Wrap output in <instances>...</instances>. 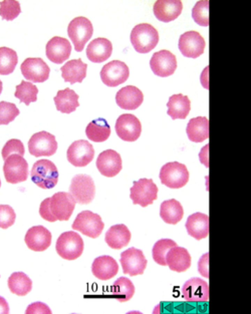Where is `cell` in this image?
Returning <instances> with one entry per match:
<instances>
[{"mask_svg": "<svg viewBox=\"0 0 251 314\" xmlns=\"http://www.w3.org/2000/svg\"><path fill=\"white\" fill-rule=\"evenodd\" d=\"M16 213L13 209L8 205H0V228L6 229L14 224Z\"/></svg>", "mask_w": 251, "mask_h": 314, "instance_id": "f6af8a7d", "label": "cell"}, {"mask_svg": "<svg viewBox=\"0 0 251 314\" xmlns=\"http://www.w3.org/2000/svg\"><path fill=\"white\" fill-rule=\"evenodd\" d=\"M79 96L75 91L67 87L58 91L53 100L57 110L61 113L69 114L76 110L79 106Z\"/></svg>", "mask_w": 251, "mask_h": 314, "instance_id": "d6a6232c", "label": "cell"}, {"mask_svg": "<svg viewBox=\"0 0 251 314\" xmlns=\"http://www.w3.org/2000/svg\"><path fill=\"white\" fill-rule=\"evenodd\" d=\"M198 271L203 277L209 278V253L201 257L198 262Z\"/></svg>", "mask_w": 251, "mask_h": 314, "instance_id": "7dc6e473", "label": "cell"}, {"mask_svg": "<svg viewBox=\"0 0 251 314\" xmlns=\"http://www.w3.org/2000/svg\"><path fill=\"white\" fill-rule=\"evenodd\" d=\"M120 262L123 273L130 276L142 274L148 262L142 251L134 247L121 253Z\"/></svg>", "mask_w": 251, "mask_h": 314, "instance_id": "9a60e30c", "label": "cell"}, {"mask_svg": "<svg viewBox=\"0 0 251 314\" xmlns=\"http://www.w3.org/2000/svg\"><path fill=\"white\" fill-rule=\"evenodd\" d=\"M153 73L160 77L173 75L177 67L176 56L170 51L162 50L154 52L150 61Z\"/></svg>", "mask_w": 251, "mask_h": 314, "instance_id": "e0dca14e", "label": "cell"}, {"mask_svg": "<svg viewBox=\"0 0 251 314\" xmlns=\"http://www.w3.org/2000/svg\"><path fill=\"white\" fill-rule=\"evenodd\" d=\"M112 49V44L109 40L98 37L88 44L86 53L88 58L92 62L101 63L110 56Z\"/></svg>", "mask_w": 251, "mask_h": 314, "instance_id": "d4e9b609", "label": "cell"}, {"mask_svg": "<svg viewBox=\"0 0 251 314\" xmlns=\"http://www.w3.org/2000/svg\"><path fill=\"white\" fill-rule=\"evenodd\" d=\"M176 246H177L176 243L171 239L163 238L158 240L152 249L153 260L159 265H167L166 255L170 249Z\"/></svg>", "mask_w": 251, "mask_h": 314, "instance_id": "ab89813d", "label": "cell"}, {"mask_svg": "<svg viewBox=\"0 0 251 314\" xmlns=\"http://www.w3.org/2000/svg\"><path fill=\"white\" fill-rule=\"evenodd\" d=\"M184 299L191 302H204L209 299V286L207 282L199 277L187 281L182 288Z\"/></svg>", "mask_w": 251, "mask_h": 314, "instance_id": "7402d4cb", "label": "cell"}, {"mask_svg": "<svg viewBox=\"0 0 251 314\" xmlns=\"http://www.w3.org/2000/svg\"><path fill=\"white\" fill-rule=\"evenodd\" d=\"M183 214L182 205L175 199L164 201L160 205V216L167 224H177L182 219Z\"/></svg>", "mask_w": 251, "mask_h": 314, "instance_id": "836d02e7", "label": "cell"}, {"mask_svg": "<svg viewBox=\"0 0 251 314\" xmlns=\"http://www.w3.org/2000/svg\"><path fill=\"white\" fill-rule=\"evenodd\" d=\"M3 171L6 182L16 184L27 180L28 165L23 156L13 154L4 160Z\"/></svg>", "mask_w": 251, "mask_h": 314, "instance_id": "8fae6325", "label": "cell"}, {"mask_svg": "<svg viewBox=\"0 0 251 314\" xmlns=\"http://www.w3.org/2000/svg\"><path fill=\"white\" fill-rule=\"evenodd\" d=\"M9 313L8 303L4 297L0 296V314H8Z\"/></svg>", "mask_w": 251, "mask_h": 314, "instance_id": "c3c4849f", "label": "cell"}, {"mask_svg": "<svg viewBox=\"0 0 251 314\" xmlns=\"http://www.w3.org/2000/svg\"><path fill=\"white\" fill-rule=\"evenodd\" d=\"M166 261L171 270L182 272L190 267L191 257L186 249L176 246L169 251L166 257Z\"/></svg>", "mask_w": 251, "mask_h": 314, "instance_id": "83f0119b", "label": "cell"}, {"mask_svg": "<svg viewBox=\"0 0 251 314\" xmlns=\"http://www.w3.org/2000/svg\"><path fill=\"white\" fill-rule=\"evenodd\" d=\"M189 178V173L186 166L177 161L164 164L159 174L161 183L172 189L180 188L185 185Z\"/></svg>", "mask_w": 251, "mask_h": 314, "instance_id": "5b68a950", "label": "cell"}, {"mask_svg": "<svg viewBox=\"0 0 251 314\" xmlns=\"http://www.w3.org/2000/svg\"><path fill=\"white\" fill-rule=\"evenodd\" d=\"M129 76L128 67L119 60H113L105 64L100 72L102 81L109 87H116L123 83Z\"/></svg>", "mask_w": 251, "mask_h": 314, "instance_id": "7c38bea8", "label": "cell"}, {"mask_svg": "<svg viewBox=\"0 0 251 314\" xmlns=\"http://www.w3.org/2000/svg\"><path fill=\"white\" fill-rule=\"evenodd\" d=\"M131 236L130 231L125 224H116L106 232L105 241L111 248L120 249L128 245Z\"/></svg>", "mask_w": 251, "mask_h": 314, "instance_id": "f546056e", "label": "cell"}, {"mask_svg": "<svg viewBox=\"0 0 251 314\" xmlns=\"http://www.w3.org/2000/svg\"><path fill=\"white\" fill-rule=\"evenodd\" d=\"M51 314L49 307L41 302H36L30 304L26 309L25 314Z\"/></svg>", "mask_w": 251, "mask_h": 314, "instance_id": "bcb514c9", "label": "cell"}, {"mask_svg": "<svg viewBox=\"0 0 251 314\" xmlns=\"http://www.w3.org/2000/svg\"><path fill=\"white\" fill-rule=\"evenodd\" d=\"M119 265L116 260L108 255L96 258L92 264L93 275L101 280H107L114 277L118 272Z\"/></svg>", "mask_w": 251, "mask_h": 314, "instance_id": "484cf974", "label": "cell"}, {"mask_svg": "<svg viewBox=\"0 0 251 314\" xmlns=\"http://www.w3.org/2000/svg\"><path fill=\"white\" fill-rule=\"evenodd\" d=\"M115 129L117 135L122 140L127 142L137 140L142 131L140 120L130 113L120 115L116 120Z\"/></svg>", "mask_w": 251, "mask_h": 314, "instance_id": "5bb4252c", "label": "cell"}, {"mask_svg": "<svg viewBox=\"0 0 251 314\" xmlns=\"http://www.w3.org/2000/svg\"><path fill=\"white\" fill-rule=\"evenodd\" d=\"M87 64L81 59H73L68 61L60 68L61 76L65 82L71 84L75 82L81 83L86 76Z\"/></svg>", "mask_w": 251, "mask_h": 314, "instance_id": "f1b7e54d", "label": "cell"}, {"mask_svg": "<svg viewBox=\"0 0 251 314\" xmlns=\"http://www.w3.org/2000/svg\"><path fill=\"white\" fill-rule=\"evenodd\" d=\"M38 93V89L36 85L22 80L21 83L16 86L14 96L20 100V103H24L28 105L31 102L36 101Z\"/></svg>", "mask_w": 251, "mask_h": 314, "instance_id": "f35d334b", "label": "cell"}, {"mask_svg": "<svg viewBox=\"0 0 251 314\" xmlns=\"http://www.w3.org/2000/svg\"><path fill=\"white\" fill-rule=\"evenodd\" d=\"M130 39L137 52L146 53L151 51L157 45L159 41V34L152 25L141 23L132 28Z\"/></svg>", "mask_w": 251, "mask_h": 314, "instance_id": "7a4b0ae2", "label": "cell"}, {"mask_svg": "<svg viewBox=\"0 0 251 314\" xmlns=\"http://www.w3.org/2000/svg\"><path fill=\"white\" fill-rule=\"evenodd\" d=\"M116 102L122 109L135 110L143 103L144 95L137 87L127 85L121 88L116 93Z\"/></svg>", "mask_w": 251, "mask_h": 314, "instance_id": "603a6c76", "label": "cell"}, {"mask_svg": "<svg viewBox=\"0 0 251 314\" xmlns=\"http://www.w3.org/2000/svg\"><path fill=\"white\" fill-rule=\"evenodd\" d=\"M130 188V198L133 204L146 207L157 198L158 187L151 179L142 178L133 182Z\"/></svg>", "mask_w": 251, "mask_h": 314, "instance_id": "9c48e42d", "label": "cell"}, {"mask_svg": "<svg viewBox=\"0 0 251 314\" xmlns=\"http://www.w3.org/2000/svg\"><path fill=\"white\" fill-rule=\"evenodd\" d=\"M194 21L202 26H209V1L200 0L196 2L192 11Z\"/></svg>", "mask_w": 251, "mask_h": 314, "instance_id": "60d3db41", "label": "cell"}, {"mask_svg": "<svg viewBox=\"0 0 251 314\" xmlns=\"http://www.w3.org/2000/svg\"><path fill=\"white\" fill-rule=\"evenodd\" d=\"M19 1L14 0H5L0 2V15L2 19L12 21L21 13Z\"/></svg>", "mask_w": 251, "mask_h": 314, "instance_id": "b9f144b4", "label": "cell"}, {"mask_svg": "<svg viewBox=\"0 0 251 314\" xmlns=\"http://www.w3.org/2000/svg\"><path fill=\"white\" fill-rule=\"evenodd\" d=\"M186 132L190 141L202 142L209 137L208 120L202 116L191 119L187 126Z\"/></svg>", "mask_w": 251, "mask_h": 314, "instance_id": "1f68e13d", "label": "cell"}, {"mask_svg": "<svg viewBox=\"0 0 251 314\" xmlns=\"http://www.w3.org/2000/svg\"><path fill=\"white\" fill-rule=\"evenodd\" d=\"M205 42L197 31L191 30L181 34L178 42L179 49L184 56L196 58L204 52Z\"/></svg>", "mask_w": 251, "mask_h": 314, "instance_id": "ac0fdd59", "label": "cell"}, {"mask_svg": "<svg viewBox=\"0 0 251 314\" xmlns=\"http://www.w3.org/2000/svg\"><path fill=\"white\" fill-rule=\"evenodd\" d=\"M69 192L76 203L88 204L94 199L96 188L92 178L86 174H77L71 180Z\"/></svg>", "mask_w": 251, "mask_h": 314, "instance_id": "52a82bcc", "label": "cell"}, {"mask_svg": "<svg viewBox=\"0 0 251 314\" xmlns=\"http://www.w3.org/2000/svg\"><path fill=\"white\" fill-rule=\"evenodd\" d=\"M2 82L0 80V94H1V93L2 92Z\"/></svg>", "mask_w": 251, "mask_h": 314, "instance_id": "681fc988", "label": "cell"}, {"mask_svg": "<svg viewBox=\"0 0 251 314\" xmlns=\"http://www.w3.org/2000/svg\"><path fill=\"white\" fill-rule=\"evenodd\" d=\"M0 186H1V181H0Z\"/></svg>", "mask_w": 251, "mask_h": 314, "instance_id": "f907efd6", "label": "cell"}, {"mask_svg": "<svg viewBox=\"0 0 251 314\" xmlns=\"http://www.w3.org/2000/svg\"><path fill=\"white\" fill-rule=\"evenodd\" d=\"M7 282L10 291L18 296H25L32 289V281L21 271L13 273L8 278Z\"/></svg>", "mask_w": 251, "mask_h": 314, "instance_id": "d590c367", "label": "cell"}, {"mask_svg": "<svg viewBox=\"0 0 251 314\" xmlns=\"http://www.w3.org/2000/svg\"><path fill=\"white\" fill-rule=\"evenodd\" d=\"M57 147L55 136L45 131L33 134L28 142L29 153L36 157L52 156Z\"/></svg>", "mask_w": 251, "mask_h": 314, "instance_id": "30bf717a", "label": "cell"}, {"mask_svg": "<svg viewBox=\"0 0 251 314\" xmlns=\"http://www.w3.org/2000/svg\"><path fill=\"white\" fill-rule=\"evenodd\" d=\"M94 156L95 150L93 145L84 139L75 141L67 151L68 161L75 167L87 166L92 161Z\"/></svg>", "mask_w": 251, "mask_h": 314, "instance_id": "4fadbf2b", "label": "cell"}, {"mask_svg": "<svg viewBox=\"0 0 251 314\" xmlns=\"http://www.w3.org/2000/svg\"><path fill=\"white\" fill-rule=\"evenodd\" d=\"M185 227L188 234L196 239L205 238L209 234V217L200 212L194 213L187 218Z\"/></svg>", "mask_w": 251, "mask_h": 314, "instance_id": "4316f807", "label": "cell"}, {"mask_svg": "<svg viewBox=\"0 0 251 314\" xmlns=\"http://www.w3.org/2000/svg\"><path fill=\"white\" fill-rule=\"evenodd\" d=\"M75 203L70 193L58 192L41 203L39 213L42 218L49 222L67 221L73 212Z\"/></svg>", "mask_w": 251, "mask_h": 314, "instance_id": "6da1fadb", "label": "cell"}, {"mask_svg": "<svg viewBox=\"0 0 251 314\" xmlns=\"http://www.w3.org/2000/svg\"><path fill=\"white\" fill-rule=\"evenodd\" d=\"M96 166L100 174L106 177H113L122 169L120 155L116 151L108 149L100 153L96 160Z\"/></svg>", "mask_w": 251, "mask_h": 314, "instance_id": "d6986e66", "label": "cell"}, {"mask_svg": "<svg viewBox=\"0 0 251 314\" xmlns=\"http://www.w3.org/2000/svg\"><path fill=\"white\" fill-rule=\"evenodd\" d=\"M85 133L89 140L95 142H102L109 138L111 129L105 119L99 118L87 125Z\"/></svg>", "mask_w": 251, "mask_h": 314, "instance_id": "e575fe53", "label": "cell"}, {"mask_svg": "<svg viewBox=\"0 0 251 314\" xmlns=\"http://www.w3.org/2000/svg\"><path fill=\"white\" fill-rule=\"evenodd\" d=\"M167 114L173 120L184 119L191 109V101L187 96L182 94H174L169 98L167 104Z\"/></svg>", "mask_w": 251, "mask_h": 314, "instance_id": "4dcf8cb0", "label": "cell"}, {"mask_svg": "<svg viewBox=\"0 0 251 314\" xmlns=\"http://www.w3.org/2000/svg\"><path fill=\"white\" fill-rule=\"evenodd\" d=\"M20 114V110L14 103L0 102V125H7Z\"/></svg>", "mask_w": 251, "mask_h": 314, "instance_id": "7bdbcfd3", "label": "cell"}, {"mask_svg": "<svg viewBox=\"0 0 251 314\" xmlns=\"http://www.w3.org/2000/svg\"><path fill=\"white\" fill-rule=\"evenodd\" d=\"M104 224L97 213L88 210L79 213L75 217L72 228L88 237L95 238L101 233Z\"/></svg>", "mask_w": 251, "mask_h": 314, "instance_id": "ba28073f", "label": "cell"}, {"mask_svg": "<svg viewBox=\"0 0 251 314\" xmlns=\"http://www.w3.org/2000/svg\"><path fill=\"white\" fill-rule=\"evenodd\" d=\"M51 238V234L49 230L42 225H38L27 230L25 241L29 249L41 252L45 251L50 246Z\"/></svg>", "mask_w": 251, "mask_h": 314, "instance_id": "44dd1931", "label": "cell"}, {"mask_svg": "<svg viewBox=\"0 0 251 314\" xmlns=\"http://www.w3.org/2000/svg\"><path fill=\"white\" fill-rule=\"evenodd\" d=\"M68 34L74 45L75 50L81 52L93 33L91 22L83 16L74 18L69 24Z\"/></svg>", "mask_w": 251, "mask_h": 314, "instance_id": "8992f818", "label": "cell"}, {"mask_svg": "<svg viewBox=\"0 0 251 314\" xmlns=\"http://www.w3.org/2000/svg\"><path fill=\"white\" fill-rule=\"evenodd\" d=\"M113 297L121 302L130 299L135 292V287L128 278L121 277L118 278L111 287Z\"/></svg>", "mask_w": 251, "mask_h": 314, "instance_id": "8d00e7d4", "label": "cell"}, {"mask_svg": "<svg viewBox=\"0 0 251 314\" xmlns=\"http://www.w3.org/2000/svg\"><path fill=\"white\" fill-rule=\"evenodd\" d=\"M55 249L57 254L63 259L74 260L82 254L84 249L83 240L75 232H65L57 238Z\"/></svg>", "mask_w": 251, "mask_h": 314, "instance_id": "277c9868", "label": "cell"}, {"mask_svg": "<svg viewBox=\"0 0 251 314\" xmlns=\"http://www.w3.org/2000/svg\"><path fill=\"white\" fill-rule=\"evenodd\" d=\"M183 4L178 0H157L153 6V11L159 21L168 23L176 19L181 14Z\"/></svg>", "mask_w": 251, "mask_h": 314, "instance_id": "cb8c5ba5", "label": "cell"}, {"mask_svg": "<svg viewBox=\"0 0 251 314\" xmlns=\"http://www.w3.org/2000/svg\"><path fill=\"white\" fill-rule=\"evenodd\" d=\"M21 72L25 78L33 82H43L49 77L50 68L40 57L26 58L21 65Z\"/></svg>", "mask_w": 251, "mask_h": 314, "instance_id": "2e32d148", "label": "cell"}, {"mask_svg": "<svg viewBox=\"0 0 251 314\" xmlns=\"http://www.w3.org/2000/svg\"><path fill=\"white\" fill-rule=\"evenodd\" d=\"M72 46L66 38L55 36L47 43L46 54L48 59L56 64H61L70 57Z\"/></svg>", "mask_w": 251, "mask_h": 314, "instance_id": "ffe728a7", "label": "cell"}, {"mask_svg": "<svg viewBox=\"0 0 251 314\" xmlns=\"http://www.w3.org/2000/svg\"><path fill=\"white\" fill-rule=\"evenodd\" d=\"M18 61L16 51L8 47H0V75H8L12 73Z\"/></svg>", "mask_w": 251, "mask_h": 314, "instance_id": "74e56055", "label": "cell"}, {"mask_svg": "<svg viewBox=\"0 0 251 314\" xmlns=\"http://www.w3.org/2000/svg\"><path fill=\"white\" fill-rule=\"evenodd\" d=\"M25 149L23 142L19 139H11L8 140L1 150V155L3 160L9 156L17 154L24 156Z\"/></svg>", "mask_w": 251, "mask_h": 314, "instance_id": "ee69618b", "label": "cell"}, {"mask_svg": "<svg viewBox=\"0 0 251 314\" xmlns=\"http://www.w3.org/2000/svg\"><path fill=\"white\" fill-rule=\"evenodd\" d=\"M32 181L43 189L54 187L58 180L59 174L54 163L47 159L36 161L30 171Z\"/></svg>", "mask_w": 251, "mask_h": 314, "instance_id": "3957f363", "label": "cell"}]
</instances>
